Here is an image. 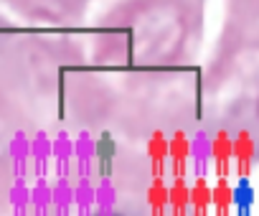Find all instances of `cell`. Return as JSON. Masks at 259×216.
<instances>
[{
    "label": "cell",
    "mask_w": 259,
    "mask_h": 216,
    "mask_svg": "<svg viewBox=\"0 0 259 216\" xmlns=\"http://www.w3.org/2000/svg\"><path fill=\"white\" fill-rule=\"evenodd\" d=\"M114 155H117V150H114L112 138H109V135H102V140L97 143V160H99V168H102L104 173H109Z\"/></svg>",
    "instance_id": "1"
},
{
    "label": "cell",
    "mask_w": 259,
    "mask_h": 216,
    "mask_svg": "<svg viewBox=\"0 0 259 216\" xmlns=\"http://www.w3.org/2000/svg\"><path fill=\"white\" fill-rule=\"evenodd\" d=\"M173 153H176V155H186V143H183V140H176V143H173Z\"/></svg>",
    "instance_id": "2"
}]
</instances>
